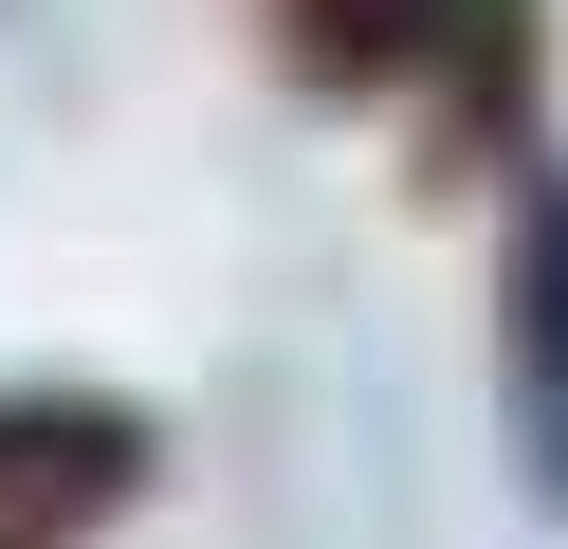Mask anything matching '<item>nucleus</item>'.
Here are the masks:
<instances>
[{
  "mask_svg": "<svg viewBox=\"0 0 568 549\" xmlns=\"http://www.w3.org/2000/svg\"><path fill=\"white\" fill-rule=\"evenodd\" d=\"M148 403L111 385H0V549H92L129 495H148Z\"/></svg>",
  "mask_w": 568,
  "mask_h": 549,
  "instance_id": "1",
  "label": "nucleus"
},
{
  "mask_svg": "<svg viewBox=\"0 0 568 549\" xmlns=\"http://www.w3.org/2000/svg\"><path fill=\"white\" fill-rule=\"evenodd\" d=\"M495 348H514V458L568 512V165H514V256H495Z\"/></svg>",
  "mask_w": 568,
  "mask_h": 549,
  "instance_id": "2",
  "label": "nucleus"
},
{
  "mask_svg": "<svg viewBox=\"0 0 568 549\" xmlns=\"http://www.w3.org/2000/svg\"><path fill=\"white\" fill-rule=\"evenodd\" d=\"M422 37H440V0H275V55H294V92H385V73H422Z\"/></svg>",
  "mask_w": 568,
  "mask_h": 549,
  "instance_id": "4",
  "label": "nucleus"
},
{
  "mask_svg": "<svg viewBox=\"0 0 568 549\" xmlns=\"http://www.w3.org/2000/svg\"><path fill=\"white\" fill-rule=\"evenodd\" d=\"M422 73H440L422 165H514V129H531V0H440Z\"/></svg>",
  "mask_w": 568,
  "mask_h": 549,
  "instance_id": "3",
  "label": "nucleus"
}]
</instances>
